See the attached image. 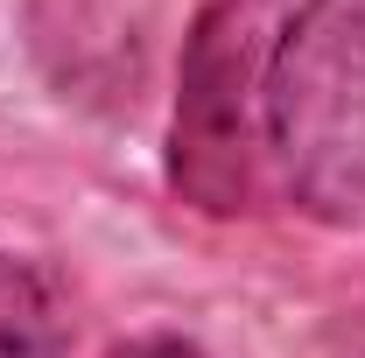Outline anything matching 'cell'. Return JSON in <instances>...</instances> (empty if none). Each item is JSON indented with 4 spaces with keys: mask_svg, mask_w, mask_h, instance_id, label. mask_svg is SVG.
Wrapping results in <instances>:
<instances>
[{
    "mask_svg": "<svg viewBox=\"0 0 365 358\" xmlns=\"http://www.w3.org/2000/svg\"><path fill=\"white\" fill-rule=\"evenodd\" d=\"M281 0H204L176 63L169 106V190L204 218H253L274 190L267 63Z\"/></svg>",
    "mask_w": 365,
    "mask_h": 358,
    "instance_id": "obj_1",
    "label": "cell"
},
{
    "mask_svg": "<svg viewBox=\"0 0 365 358\" xmlns=\"http://www.w3.org/2000/svg\"><path fill=\"white\" fill-rule=\"evenodd\" d=\"M274 190L323 225H365V0H295L267 63Z\"/></svg>",
    "mask_w": 365,
    "mask_h": 358,
    "instance_id": "obj_2",
    "label": "cell"
},
{
    "mask_svg": "<svg viewBox=\"0 0 365 358\" xmlns=\"http://www.w3.org/2000/svg\"><path fill=\"white\" fill-rule=\"evenodd\" d=\"M78 337L71 302L43 260L0 246V358H63Z\"/></svg>",
    "mask_w": 365,
    "mask_h": 358,
    "instance_id": "obj_3",
    "label": "cell"
},
{
    "mask_svg": "<svg viewBox=\"0 0 365 358\" xmlns=\"http://www.w3.org/2000/svg\"><path fill=\"white\" fill-rule=\"evenodd\" d=\"M106 358H204V352H197L190 337H162V330H155V337H127V344H113Z\"/></svg>",
    "mask_w": 365,
    "mask_h": 358,
    "instance_id": "obj_4",
    "label": "cell"
}]
</instances>
